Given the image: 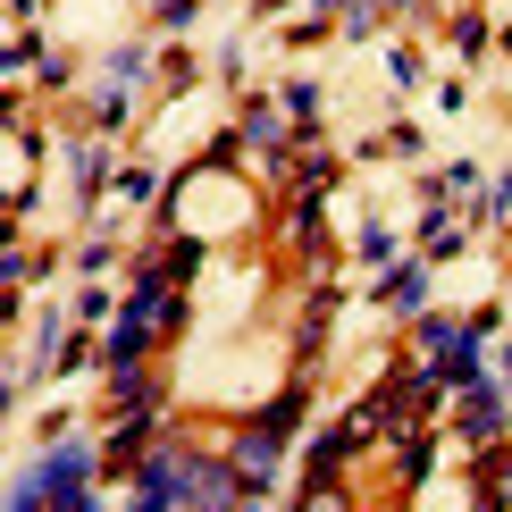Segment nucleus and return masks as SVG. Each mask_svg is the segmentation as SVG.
Here are the masks:
<instances>
[{"label":"nucleus","mask_w":512,"mask_h":512,"mask_svg":"<svg viewBox=\"0 0 512 512\" xmlns=\"http://www.w3.org/2000/svg\"><path fill=\"white\" fill-rule=\"evenodd\" d=\"M76 496H84V471H76V462H51V471H42V487H34L26 504H76Z\"/></svg>","instance_id":"nucleus-1"},{"label":"nucleus","mask_w":512,"mask_h":512,"mask_svg":"<svg viewBox=\"0 0 512 512\" xmlns=\"http://www.w3.org/2000/svg\"><path fill=\"white\" fill-rule=\"evenodd\" d=\"M462 429H471V437H496V395H487V387H471V403H462Z\"/></svg>","instance_id":"nucleus-2"}]
</instances>
